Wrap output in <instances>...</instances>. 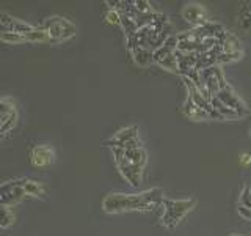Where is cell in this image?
<instances>
[{
  "instance_id": "obj_17",
  "label": "cell",
  "mask_w": 251,
  "mask_h": 236,
  "mask_svg": "<svg viewBox=\"0 0 251 236\" xmlns=\"http://www.w3.org/2000/svg\"><path fill=\"white\" fill-rule=\"evenodd\" d=\"M24 187H25V192L28 197H44L47 189L44 187L43 183L30 178H24Z\"/></svg>"
},
{
  "instance_id": "obj_6",
  "label": "cell",
  "mask_w": 251,
  "mask_h": 236,
  "mask_svg": "<svg viewBox=\"0 0 251 236\" xmlns=\"http://www.w3.org/2000/svg\"><path fill=\"white\" fill-rule=\"evenodd\" d=\"M27 197L25 187H24V178H18L13 181L3 183L0 187V205L3 206H13Z\"/></svg>"
},
{
  "instance_id": "obj_11",
  "label": "cell",
  "mask_w": 251,
  "mask_h": 236,
  "mask_svg": "<svg viewBox=\"0 0 251 236\" xmlns=\"http://www.w3.org/2000/svg\"><path fill=\"white\" fill-rule=\"evenodd\" d=\"M30 161L35 167H49L55 162V149L47 144L35 145L31 148Z\"/></svg>"
},
{
  "instance_id": "obj_23",
  "label": "cell",
  "mask_w": 251,
  "mask_h": 236,
  "mask_svg": "<svg viewBox=\"0 0 251 236\" xmlns=\"http://www.w3.org/2000/svg\"><path fill=\"white\" fill-rule=\"evenodd\" d=\"M239 162H240L242 165H250V164H251V154H250V153H242V154L239 156Z\"/></svg>"
},
{
  "instance_id": "obj_9",
  "label": "cell",
  "mask_w": 251,
  "mask_h": 236,
  "mask_svg": "<svg viewBox=\"0 0 251 236\" xmlns=\"http://www.w3.org/2000/svg\"><path fill=\"white\" fill-rule=\"evenodd\" d=\"M180 16L185 22H188L190 26H193V29H198L201 26H204L206 22H209V11L206 10V6L200 5V3H187L184 5L182 11H180Z\"/></svg>"
},
{
  "instance_id": "obj_4",
  "label": "cell",
  "mask_w": 251,
  "mask_h": 236,
  "mask_svg": "<svg viewBox=\"0 0 251 236\" xmlns=\"http://www.w3.org/2000/svg\"><path fill=\"white\" fill-rule=\"evenodd\" d=\"M177 44H179L177 36L170 35L159 49L154 51V61L165 69L173 71V73H179L177 59H176Z\"/></svg>"
},
{
  "instance_id": "obj_12",
  "label": "cell",
  "mask_w": 251,
  "mask_h": 236,
  "mask_svg": "<svg viewBox=\"0 0 251 236\" xmlns=\"http://www.w3.org/2000/svg\"><path fill=\"white\" fill-rule=\"evenodd\" d=\"M0 26H2V31H14V33H22V35L38 30V27L31 26L28 22H24L21 19H16L3 11L0 13Z\"/></svg>"
},
{
  "instance_id": "obj_5",
  "label": "cell",
  "mask_w": 251,
  "mask_h": 236,
  "mask_svg": "<svg viewBox=\"0 0 251 236\" xmlns=\"http://www.w3.org/2000/svg\"><path fill=\"white\" fill-rule=\"evenodd\" d=\"M113 156H115V162L120 169L121 175L129 181V184L133 187H138L141 184V179H143V167H138V165L129 162L124 156V149L121 148H112Z\"/></svg>"
},
{
  "instance_id": "obj_13",
  "label": "cell",
  "mask_w": 251,
  "mask_h": 236,
  "mask_svg": "<svg viewBox=\"0 0 251 236\" xmlns=\"http://www.w3.org/2000/svg\"><path fill=\"white\" fill-rule=\"evenodd\" d=\"M182 110H184V115L190 118V120H195V121H200V120H212L210 115L207 112H204V110L200 109L198 106H196L195 102L192 101L190 96H188L187 101L184 102Z\"/></svg>"
},
{
  "instance_id": "obj_19",
  "label": "cell",
  "mask_w": 251,
  "mask_h": 236,
  "mask_svg": "<svg viewBox=\"0 0 251 236\" xmlns=\"http://www.w3.org/2000/svg\"><path fill=\"white\" fill-rule=\"evenodd\" d=\"M237 206H242V208L251 209V186L245 184V186L242 187L240 195H239Z\"/></svg>"
},
{
  "instance_id": "obj_18",
  "label": "cell",
  "mask_w": 251,
  "mask_h": 236,
  "mask_svg": "<svg viewBox=\"0 0 251 236\" xmlns=\"http://www.w3.org/2000/svg\"><path fill=\"white\" fill-rule=\"evenodd\" d=\"M210 104H212V107H214L223 118H240L239 114H235V112H232L229 107H226L217 96H214V98L210 99Z\"/></svg>"
},
{
  "instance_id": "obj_16",
  "label": "cell",
  "mask_w": 251,
  "mask_h": 236,
  "mask_svg": "<svg viewBox=\"0 0 251 236\" xmlns=\"http://www.w3.org/2000/svg\"><path fill=\"white\" fill-rule=\"evenodd\" d=\"M124 156H126V159H127L129 162L138 165V167H145L146 162H148V154H146L143 147L124 149Z\"/></svg>"
},
{
  "instance_id": "obj_14",
  "label": "cell",
  "mask_w": 251,
  "mask_h": 236,
  "mask_svg": "<svg viewBox=\"0 0 251 236\" xmlns=\"http://www.w3.org/2000/svg\"><path fill=\"white\" fill-rule=\"evenodd\" d=\"M129 51L133 57V61H135L138 66H149V65H152V63H155L152 51L145 49V47H132Z\"/></svg>"
},
{
  "instance_id": "obj_20",
  "label": "cell",
  "mask_w": 251,
  "mask_h": 236,
  "mask_svg": "<svg viewBox=\"0 0 251 236\" xmlns=\"http://www.w3.org/2000/svg\"><path fill=\"white\" fill-rule=\"evenodd\" d=\"M0 211H2V217H0V227L2 228H8L10 225H13L14 222V212L10 206H3L0 208Z\"/></svg>"
},
{
  "instance_id": "obj_7",
  "label": "cell",
  "mask_w": 251,
  "mask_h": 236,
  "mask_svg": "<svg viewBox=\"0 0 251 236\" xmlns=\"http://www.w3.org/2000/svg\"><path fill=\"white\" fill-rule=\"evenodd\" d=\"M105 145H108L110 148H121V149L141 147V142L138 139V128L137 126H129V128L120 129L112 139L105 142Z\"/></svg>"
},
{
  "instance_id": "obj_1",
  "label": "cell",
  "mask_w": 251,
  "mask_h": 236,
  "mask_svg": "<svg viewBox=\"0 0 251 236\" xmlns=\"http://www.w3.org/2000/svg\"><path fill=\"white\" fill-rule=\"evenodd\" d=\"M163 191L160 187H152L141 194H108L102 200V208L108 214L124 211H151L163 205Z\"/></svg>"
},
{
  "instance_id": "obj_15",
  "label": "cell",
  "mask_w": 251,
  "mask_h": 236,
  "mask_svg": "<svg viewBox=\"0 0 251 236\" xmlns=\"http://www.w3.org/2000/svg\"><path fill=\"white\" fill-rule=\"evenodd\" d=\"M237 26L245 31L247 35H251V5L242 3L237 10Z\"/></svg>"
},
{
  "instance_id": "obj_24",
  "label": "cell",
  "mask_w": 251,
  "mask_h": 236,
  "mask_svg": "<svg viewBox=\"0 0 251 236\" xmlns=\"http://www.w3.org/2000/svg\"><path fill=\"white\" fill-rule=\"evenodd\" d=\"M231 236H240V235H231Z\"/></svg>"
},
{
  "instance_id": "obj_3",
  "label": "cell",
  "mask_w": 251,
  "mask_h": 236,
  "mask_svg": "<svg viewBox=\"0 0 251 236\" xmlns=\"http://www.w3.org/2000/svg\"><path fill=\"white\" fill-rule=\"evenodd\" d=\"M43 30L47 33L52 43H61L73 38L77 31V27L71 21L61 18V16H52V18H47L44 21Z\"/></svg>"
},
{
  "instance_id": "obj_22",
  "label": "cell",
  "mask_w": 251,
  "mask_h": 236,
  "mask_svg": "<svg viewBox=\"0 0 251 236\" xmlns=\"http://www.w3.org/2000/svg\"><path fill=\"white\" fill-rule=\"evenodd\" d=\"M237 212H239V216H240V217H243L245 220H251V209H247V208L237 206Z\"/></svg>"
},
{
  "instance_id": "obj_10",
  "label": "cell",
  "mask_w": 251,
  "mask_h": 236,
  "mask_svg": "<svg viewBox=\"0 0 251 236\" xmlns=\"http://www.w3.org/2000/svg\"><path fill=\"white\" fill-rule=\"evenodd\" d=\"M215 96H217L220 101H222L226 107H229V109L232 110V112L239 114L240 117L247 115V114L250 112V109L247 107V104L242 101V98H239V94H235V91L231 88L229 85H226L225 88L220 90V91L215 94Z\"/></svg>"
},
{
  "instance_id": "obj_25",
  "label": "cell",
  "mask_w": 251,
  "mask_h": 236,
  "mask_svg": "<svg viewBox=\"0 0 251 236\" xmlns=\"http://www.w3.org/2000/svg\"><path fill=\"white\" fill-rule=\"evenodd\" d=\"M250 137H251V128H250Z\"/></svg>"
},
{
  "instance_id": "obj_2",
  "label": "cell",
  "mask_w": 251,
  "mask_h": 236,
  "mask_svg": "<svg viewBox=\"0 0 251 236\" xmlns=\"http://www.w3.org/2000/svg\"><path fill=\"white\" fill-rule=\"evenodd\" d=\"M163 212H162V225L167 228H175L179 225V222L182 220L188 212H190L196 206V199L190 197V199H182V200H163Z\"/></svg>"
},
{
  "instance_id": "obj_8",
  "label": "cell",
  "mask_w": 251,
  "mask_h": 236,
  "mask_svg": "<svg viewBox=\"0 0 251 236\" xmlns=\"http://www.w3.org/2000/svg\"><path fill=\"white\" fill-rule=\"evenodd\" d=\"M16 123H18L16 102L11 98L3 96L0 99V132H2V139L10 131H13Z\"/></svg>"
},
{
  "instance_id": "obj_21",
  "label": "cell",
  "mask_w": 251,
  "mask_h": 236,
  "mask_svg": "<svg viewBox=\"0 0 251 236\" xmlns=\"http://www.w3.org/2000/svg\"><path fill=\"white\" fill-rule=\"evenodd\" d=\"M105 19L108 24H115V26H121V13L118 10H113V8H110V10L105 13Z\"/></svg>"
}]
</instances>
